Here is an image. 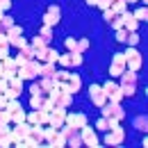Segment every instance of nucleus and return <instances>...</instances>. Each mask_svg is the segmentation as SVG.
<instances>
[{
  "mask_svg": "<svg viewBox=\"0 0 148 148\" xmlns=\"http://www.w3.org/2000/svg\"><path fill=\"white\" fill-rule=\"evenodd\" d=\"M119 77H121V84H119V89L123 91V96H134V91H137V73L125 69V71L119 75Z\"/></svg>",
  "mask_w": 148,
  "mask_h": 148,
  "instance_id": "obj_1",
  "label": "nucleus"
},
{
  "mask_svg": "<svg viewBox=\"0 0 148 148\" xmlns=\"http://www.w3.org/2000/svg\"><path fill=\"white\" fill-rule=\"evenodd\" d=\"M43 144V125H32L25 134V141H23V148H37Z\"/></svg>",
  "mask_w": 148,
  "mask_h": 148,
  "instance_id": "obj_2",
  "label": "nucleus"
},
{
  "mask_svg": "<svg viewBox=\"0 0 148 148\" xmlns=\"http://www.w3.org/2000/svg\"><path fill=\"white\" fill-rule=\"evenodd\" d=\"M5 34H7V39H9V46H14V48H18V50L27 46V39L23 37V27H21V25H12Z\"/></svg>",
  "mask_w": 148,
  "mask_h": 148,
  "instance_id": "obj_3",
  "label": "nucleus"
},
{
  "mask_svg": "<svg viewBox=\"0 0 148 148\" xmlns=\"http://www.w3.org/2000/svg\"><path fill=\"white\" fill-rule=\"evenodd\" d=\"M125 69L128 71H139L141 69V53L134 48V46H130L128 50H125Z\"/></svg>",
  "mask_w": 148,
  "mask_h": 148,
  "instance_id": "obj_4",
  "label": "nucleus"
},
{
  "mask_svg": "<svg viewBox=\"0 0 148 148\" xmlns=\"http://www.w3.org/2000/svg\"><path fill=\"white\" fill-rule=\"evenodd\" d=\"M100 112H103L105 119H116V121H123L125 119V110L121 105H116V103H110V100L100 107Z\"/></svg>",
  "mask_w": 148,
  "mask_h": 148,
  "instance_id": "obj_5",
  "label": "nucleus"
},
{
  "mask_svg": "<svg viewBox=\"0 0 148 148\" xmlns=\"http://www.w3.org/2000/svg\"><path fill=\"white\" fill-rule=\"evenodd\" d=\"M39 71H41V62H39V59H30L27 64H23L18 69V75L23 80H34L39 75Z\"/></svg>",
  "mask_w": 148,
  "mask_h": 148,
  "instance_id": "obj_6",
  "label": "nucleus"
},
{
  "mask_svg": "<svg viewBox=\"0 0 148 148\" xmlns=\"http://www.w3.org/2000/svg\"><path fill=\"white\" fill-rule=\"evenodd\" d=\"M125 71V53H114L110 64V77H119Z\"/></svg>",
  "mask_w": 148,
  "mask_h": 148,
  "instance_id": "obj_7",
  "label": "nucleus"
},
{
  "mask_svg": "<svg viewBox=\"0 0 148 148\" xmlns=\"http://www.w3.org/2000/svg\"><path fill=\"white\" fill-rule=\"evenodd\" d=\"M123 139H125V130L121 128V125H116L114 130H107L105 144H107V146H121V144H123Z\"/></svg>",
  "mask_w": 148,
  "mask_h": 148,
  "instance_id": "obj_8",
  "label": "nucleus"
},
{
  "mask_svg": "<svg viewBox=\"0 0 148 148\" xmlns=\"http://www.w3.org/2000/svg\"><path fill=\"white\" fill-rule=\"evenodd\" d=\"M64 123H66V125H71V128H75V130L89 125V123H87V116H84V114H80V112H73V114H69V112H66Z\"/></svg>",
  "mask_w": 148,
  "mask_h": 148,
  "instance_id": "obj_9",
  "label": "nucleus"
},
{
  "mask_svg": "<svg viewBox=\"0 0 148 148\" xmlns=\"http://www.w3.org/2000/svg\"><path fill=\"white\" fill-rule=\"evenodd\" d=\"M89 98H91V103L96 107H103V105L107 103V96L103 93V87H100V84H91V87H89Z\"/></svg>",
  "mask_w": 148,
  "mask_h": 148,
  "instance_id": "obj_10",
  "label": "nucleus"
},
{
  "mask_svg": "<svg viewBox=\"0 0 148 148\" xmlns=\"http://www.w3.org/2000/svg\"><path fill=\"white\" fill-rule=\"evenodd\" d=\"M66 112L69 110H64V107H55V110L50 112V119H48V125H53V128H62L64 125V119H66Z\"/></svg>",
  "mask_w": 148,
  "mask_h": 148,
  "instance_id": "obj_11",
  "label": "nucleus"
},
{
  "mask_svg": "<svg viewBox=\"0 0 148 148\" xmlns=\"http://www.w3.org/2000/svg\"><path fill=\"white\" fill-rule=\"evenodd\" d=\"M80 137H82V144H84V146H91V148L98 146V134H96L89 125L80 128Z\"/></svg>",
  "mask_w": 148,
  "mask_h": 148,
  "instance_id": "obj_12",
  "label": "nucleus"
},
{
  "mask_svg": "<svg viewBox=\"0 0 148 148\" xmlns=\"http://www.w3.org/2000/svg\"><path fill=\"white\" fill-rule=\"evenodd\" d=\"M59 14H62V12H59V7H57V5H50V7H48V12L43 14V25L55 27L57 23H59Z\"/></svg>",
  "mask_w": 148,
  "mask_h": 148,
  "instance_id": "obj_13",
  "label": "nucleus"
},
{
  "mask_svg": "<svg viewBox=\"0 0 148 148\" xmlns=\"http://www.w3.org/2000/svg\"><path fill=\"white\" fill-rule=\"evenodd\" d=\"M37 59L41 62V64H43V62H50V64H57V59H59V53L46 46L43 50H39V53H37Z\"/></svg>",
  "mask_w": 148,
  "mask_h": 148,
  "instance_id": "obj_14",
  "label": "nucleus"
},
{
  "mask_svg": "<svg viewBox=\"0 0 148 148\" xmlns=\"http://www.w3.org/2000/svg\"><path fill=\"white\" fill-rule=\"evenodd\" d=\"M80 87H82V80H80V75H77V73H71L69 82H66L64 87H59V89H62V91H69V93H75V91H80Z\"/></svg>",
  "mask_w": 148,
  "mask_h": 148,
  "instance_id": "obj_15",
  "label": "nucleus"
},
{
  "mask_svg": "<svg viewBox=\"0 0 148 148\" xmlns=\"http://www.w3.org/2000/svg\"><path fill=\"white\" fill-rule=\"evenodd\" d=\"M71 100H73V93L62 91V89H59V93H57V98H55V107H64V110H69V107H71Z\"/></svg>",
  "mask_w": 148,
  "mask_h": 148,
  "instance_id": "obj_16",
  "label": "nucleus"
},
{
  "mask_svg": "<svg viewBox=\"0 0 148 148\" xmlns=\"http://www.w3.org/2000/svg\"><path fill=\"white\" fill-rule=\"evenodd\" d=\"M0 146H14L12 144V125H0Z\"/></svg>",
  "mask_w": 148,
  "mask_h": 148,
  "instance_id": "obj_17",
  "label": "nucleus"
},
{
  "mask_svg": "<svg viewBox=\"0 0 148 148\" xmlns=\"http://www.w3.org/2000/svg\"><path fill=\"white\" fill-rule=\"evenodd\" d=\"M57 75V69L55 64H50V62H43L41 64V71H39V77H55Z\"/></svg>",
  "mask_w": 148,
  "mask_h": 148,
  "instance_id": "obj_18",
  "label": "nucleus"
},
{
  "mask_svg": "<svg viewBox=\"0 0 148 148\" xmlns=\"http://www.w3.org/2000/svg\"><path fill=\"white\" fill-rule=\"evenodd\" d=\"M123 27H125L128 32H134V30L139 27V21L134 18L132 14H128V12H125V14H123Z\"/></svg>",
  "mask_w": 148,
  "mask_h": 148,
  "instance_id": "obj_19",
  "label": "nucleus"
},
{
  "mask_svg": "<svg viewBox=\"0 0 148 148\" xmlns=\"http://www.w3.org/2000/svg\"><path fill=\"white\" fill-rule=\"evenodd\" d=\"M110 9L116 14V16H123V14L128 12V5H125V0H112Z\"/></svg>",
  "mask_w": 148,
  "mask_h": 148,
  "instance_id": "obj_20",
  "label": "nucleus"
},
{
  "mask_svg": "<svg viewBox=\"0 0 148 148\" xmlns=\"http://www.w3.org/2000/svg\"><path fill=\"white\" fill-rule=\"evenodd\" d=\"M66 146H73V148L84 146V144H82V137H80V130H75L73 134H69V137H66Z\"/></svg>",
  "mask_w": 148,
  "mask_h": 148,
  "instance_id": "obj_21",
  "label": "nucleus"
},
{
  "mask_svg": "<svg viewBox=\"0 0 148 148\" xmlns=\"http://www.w3.org/2000/svg\"><path fill=\"white\" fill-rule=\"evenodd\" d=\"M43 100H46V96H41V93L32 96V98H30V107H32V110H41V107H43Z\"/></svg>",
  "mask_w": 148,
  "mask_h": 148,
  "instance_id": "obj_22",
  "label": "nucleus"
},
{
  "mask_svg": "<svg viewBox=\"0 0 148 148\" xmlns=\"http://www.w3.org/2000/svg\"><path fill=\"white\" fill-rule=\"evenodd\" d=\"M7 82H9V87H12V89H18V91H23V77H21L18 73H16V75H12V77H9Z\"/></svg>",
  "mask_w": 148,
  "mask_h": 148,
  "instance_id": "obj_23",
  "label": "nucleus"
},
{
  "mask_svg": "<svg viewBox=\"0 0 148 148\" xmlns=\"http://www.w3.org/2000/svg\"><path fill=\"white\" fill-rule=\"evenodd\" d=\"M100 87H103V93H105V96H112L114 91H119V84H116V82H112V80H107V82H105V84H100Z\"/></svg>",
  "mask_w": 148,
  "mask_h": 148,
  "instance_id": "obj_24",
  "label": "nucleus"
},
{
  "mask_svg": "<svg viewBox=\"0 0 148 148\" xmlns=\"http://www.w3.org/2000/svg\"><path fill=\"white\" fill-rule=\"evenodd\" d=\"M53 34H55V30H53V27H48V25H41V32H39V37L43 39L46 43L53 39Z\"/></svg>",
  "mask_w": 148,
  "mask_h": 148,
  "instance_id": "obj_25",
  "label": "nucleus"
},
{
  "mask_svg": "<svg viewBox=\"0 0 148 148\" xmlns=\"http://www.w3.org/2000/svg\"><path fill=\"white\" fill-rule=\"evenodd\" d=\"M50 146H55V148H62V146H66V137H64L62 132H57L55 137H53V141H50Z\"/></svg>",
  "mask_w": 148,
  "mask_h": 148,
  "instance_id": "obj_26",
  "label": "nucleus"
},
{
  "mask_svg": "<svg viewBox=\"0 0 148 148\" xmlns=\"http://www.w3.org/2000/svg\"><path fill=\"white\" fill-rule=\"evenodd\" d=\"M134 128L141 130V132H146V130H148V121H146V116H137V119H134Z\"/></svg>",
  "mask_w": 148,
  "mask_h": 148,
  "instance_id": "obj_27",
  "label": "nucleus"
},
{
  "mask_svg": "<svg viewBox=\"0 0 148 148\" xmlns=\"http://www.w3.org/2000/svg\"><path fill=\"white\" fill-rule=\"evenodd\" d=\"M30 46H32V48H34V50H37V53H39V50H43V48H46L48 43H46V41H43V39H41V37H34V39H32V41H30Z\"/></svg>",
  "mask_w": 148,
  "mask_h": 148,
  "instance_id": "obj_28",
  "label": "nucleus"
},
{
  "mask_svg": "<svg viewBox=\"0 0 148 148\" xmlns=\"http://www.w3.org/2000/svg\"><path fill=\"white\" fill-rule=\"evenodd\" d=\"M5 110L9 112V116H12V114H16V112H21V103H18V100H9Z\"/></svg>",
  "mask_w": 148,
  "mask_h": 148,
  "instance_id": "obj_29",
  "label": "nucleus"
},
{
  "mask_svg": "<svg viewBox=\"0 0 148 148\" xmlns=\"http://www.w3.org/2000/svg\"><path fill=\"white\" fill-rule=\"evenodd\" d=\"M123 98H125V96H123L121 89H119V91H114L112 96H107V100H110V103H116V105H121V100H123Z\"/></svg>",
  "mask_w": 148,
  "mask_h": 148,
  "instance_id": "obj_30",
  "label": "nucleus"
},
{
  "mask_svg": "<svg viewBox=\"0 0 148 148\" xmlns=\"http://www.w3.org/2000/svg\"><path fill=\"white\" fill-rule=\"evenodd\" d=\"M132 16H134V18L141 23V21H146V18H148V9H146V7H139V9H137V12L132 14Z\"/></svg>",
  "mask_w": 148,
  "mask_h": 148,
  "instance_id": "obj_31",
  "label": "nucleus"
},
{
  "mask_svg": "<svg viewBox=\"0 0 148 148\" xmlns=\"http://www.w3.org/2000/svg\"><path fill=\"white\" fill-rule=\"evenodd\" d=\"M0 125H12V116L7 110H0Z\"/></svg>",
  "mask_w": 148,
  "mask_h": 148,
  "instance_id": "obj_32",
  "label": "nucleus"
},
{
  "mask_svg": "<svg viewBox=\"0 0 148 148\" xmlns=\"http://www.w3.org/2000/svg\"><path fill=\"white\" fill-rule=\"evenodd\" d=\"M69 55H71V66H80V64H82V53L73 50V53H69Z\"/></svg>",
  "mask_w": 148,
  "mask_h": 148,
  "instance_id": "obj_33",
  "label": "nucleus"
},
{
  "mask_svg": "<svg viewBox=\"0 0 148 148\" xmlns=\"http://www.w3.org/2000/svg\"><path fill=\"white\" fill-rule=\"evenodd\" d=\"M89 50V39H77V53H87Z\"/></svg>",
  "mask_w": 148,
  "mask_h": 148,
  "instance_id": "obj_34",
  "label": "nucleus"
},
{
  "mask_svg": "<svg viewBox=\"0 0 148 148\" xmlns=\"http://www.w3.org/2000/svg\"><path fill=\"white\" fill-rule=\"evenodd\" d=\"M125 41H128L130 46H137V43H139V32H137V30H134V32H128Z\"/></svg>",
  "mask_w": 148,
  "mask_h": 148,
  "instance_id": "obj_35",
  "label": "nucleus"
},
{
  "mask_svg": "<svg viewBox=\"0 0 148 148\" xmlns=\"http://www.w3.org/2000/svg\"><path fill=\"white\" fill-rule=\"evenodd\" d=\"M0 23H2V30H5V32H7V30H9L12 25H16V23H14V18H12V16H2V21H0Z\"/></svg>",
  "mask_w": 148,
  "mask_h": 148,
  "instance_id": "obj_36",
  "label": "nucleus"
},
{
  "mask_svg": "<svg viewBox=\"0 0 148 148\" xmlns=\"http://www.w3.org/2000/svg\"><path fill=\"white\" fill-rule=\"evenodd\" d=\"M64 43H66V48H69V53H73V50H77V39L69 37L66 41H64Z\"/></svg>",
  "mask_w": 148,
  "mask_h": 148,
  "instance_id": "obj_37",
  "label": "nucleus"
},
{
  "mask_svg": "<svg viewBox=\"0 0 148 148\" xmlns=\"http://www.w3.org/2000/svg\"><path fill=\"white\" fill-rule=\"evenodd\" d=\"M5 96H7V98H9V100H18V96H21V91H18V89H12V87H9V89H7V91H5Z\"/></svg>",
  "mask_w": 148,
  "mask_h": 148,
  "instance_id": "obj_38",
  "label": "nucleus"
},
{
  "mask_svg": "<svg viewBox=\"0 0 148 148\" xmlns=\"http://www.w3.org/2000/svg\"><path fill=\"white\" fill-rule=\"evenodd\" d=\"M21 121H25V112L23 110L16 112V114H12V125H14V123H21Z\"/></svg>",
  "mask_w": 148,
  "mask_h": 148,
  "instance_id": "obj_39",
  "label": "nucleus"
},
{
  "mask_svg": "<svg viewBox=\"0 0 148 148\" xmlns=\"http://www.w3.org/2000/svg\"><path fill=\"white\" fill-rule=\"evenodd\" d=\"M125 37H128V30H125V27H121V30H116V41H121V43H125Z\"/></svg>",
  "mask_w": 148,
  "mask_h": 148,
  "instance_id": "obj_40",
  "label": "nucleus"
},
{
  "mask_svg": "<svg viewBox=\"0 0 148 148\" xmlns=\"http://www.w3.org/2000/svg\"><path fill=\"white\" fill-rule=\"evenodd\" d=\"M57 64H62V66H71V55H69V53H66V55H59Z\"/></svg>",
  "mask_w": 148,
  "mask_h": 148,
  "instance_id": "obj_41",
  "label": "nucleus"
},
{
  "mask_svg": "<svg viewBox=\"0 0 148 148\" xmlns=\"http://www.w3.org/2000/svg\"><path fill=\"white\" fill-rule=\"evenodd\" d=\"M103 18L107 21V23H112V21L116 18V14H114V12H112V9H103Z\"/></svg>",
  "mask_w": 148,
  "mask_h": 148,
  "instance_id": "obj_42",
  "label": "nucleus"
},
{
  "mask_svg": "<svg viewBox=\"0 0 148 148\" xmlns=\"http://www.w3.org/2000/svg\"><path fill=\"white\" fill-rule=\"evenodd\" d=\"M110 25H112V27H114V30H121V27H123V16H116V18L112 21Z\"/></svg>",
  "mask_w": 148,
  "mask_h": 148,
  "instance_id": "obj_43",
  "label": "nucleus"
},
{
  "mask_svg": "<svg viewBox=\"0 0 148 148\" xmlns=\"http://www.w3.org/2000/svg\"><path fill=\"white\" fill-rule=\"evenodd\" d=\"M30 91H32V96H37V93H41V96H43V89H41V84H39V82H34V84L30 87Z\"/></svg>",
  "mask_w": 148,
  "mask_h": 148,
  "instance_id": "obj_44",
  "label": "nucleus"
},
{
  "mask_svg": "<svg viewBox=\"0 0 148 148\" xmlns=\"http://www.w3.org/2000/svg\"><path fill=\"white\" fill-rule=\"evenodd\" d=\"M112 0H96V7H100V9H110Z\"/></svg>",
  "mask_w": 148,
  "mask_h": 148,
  "instance_id": "obj_45",
  "label": "nucleus"
},
{
  "mask_svg": "<svg viewBox=\"0 0 148 148\" xmlns=\"http://www.w3.org/2000/svg\"><path fill=\"white\" fill-rule=\"evenodd\" d=\"M96 128H98V130H105V132H107V130H110V128H107V119H100V121L96 123Z\"/></svg>",
  "mask_w": 148,
  "mask_h": 148,
  "instance_id": "obj_46",
  "label": "nucleus"
},
{
  "mask_svg": "<svg viewBox=\"0 0 148 148\" xmlns=\"http://www.w3.org/2000/svg\"><path fill=\"white\" fill-rule=\"evenodd\" d=\"M7 89H9V82H7L5 77H0V93H5Z\"/></svg>",
  "mask_w": 148,
  "mask_h": 148,
  "instance_id": "obj_47",
  "label": "nucleus"
},
{
  "mask_svg": "<svg viewBox=\"0 0 148 148\" xmlns=\"http://www.w3.org/2000/svg\"><path fill=\"white\" fill-rule=\"evenodd\" d=\"M7 103H9V98H7L5 93H0V110H5V107H7Z\"/></svg>",
  "mask_w": 148,
  "mask_h": 148,
  "instance_id": "obj_48",
  "label": "nucleus"
},
{
  "mask_svg": "<svg viewBox=\"0 0 148 148\" xmlns=\"http://www.w3.org/2000/svg\"><path fill=\"white\" fill-rule=\"evenodd\" d=\"M9 7H12V0H0V9L2 12H7Z\"/></svg>",
  "mask_w": 148,
  "mask_h": 148,
  "instance_id": "obj_49",
  "label": "nucleus"
},
{
  "mask_svg": "<svg viewBox=\"0 0 148 148\" xmlns=\"http://www.w3.org/2000/svg\"><path fill=\"white\" fill-rule=\"evenodd\" d=\"M84 2H87L89 7H96V0H84Z\"/></svg>",
  "mask_w": 148,
  "mask_h": 148,
  "instance_id": "obj_50",
  "label": "nucleus"
},
{
  "mask_svg": "<svg viewBox=\"0 0 148 148\" xmlns=\"http://www.w3.org/2000/svg\"><path fill=\"white\" fill-rule=\"evenodd\" d=\"M0 34H5V30H2V23H0Z\"/></svg>",
  "mask_w": 148,
  "mask_h": 148,
  "instance_id": "obj_51",
  "label": "nucleus"
},
{
  "mask_svg": "<svg viewBox=\"0 0 148 148\" xmlns=\"http://www.w3.org/2000/svg\"><path fill=\"white\" fill-rule=\"evenodd\" d=\"M2 16H5V12H2V9H0V21H2Z\"/></svg>",
  "mask_w": 148,
  "mask_h": 148,
  "instance_id": "obj_52",
  "label": "nucleus"
},
{
  "mask_svg": "<svg viewBox=\"0 0 148 148\" xmlns=\"http://www.w3.org/2000/svg\"><path fill=\"white\" fill-rule=\"evenodd\" d=\"M139 2H148V0H139Z\"/></svg>",
  "mask_w": 148,
  "mask_h": 148,
  "instance_id": "obj_53",
  "label": "nucleus"
}]
</instances>
